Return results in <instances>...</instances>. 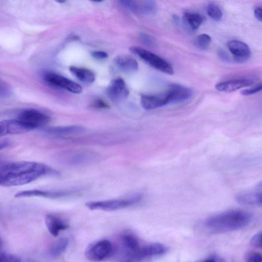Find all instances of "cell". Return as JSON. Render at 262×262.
<instances>
[{
  "label": "cell",
  "mask_w": 262,
  "mask_h": 262,
  "mask_svg": "<svg viewBox=\"0 0 262 262\" xmlns=\"http://www.w3.org/2000/svg\"><path fill=\"white\" fill-rule=\"evenodd\" d=\"M69 240L66 238H62L56 241L50 250V254L53 257L60 256L67 249Z\"/></svg>",
  "instance_id": "cb8c5ba5"
},
{
  "label": "cell",
  "mask_w": 262,
  "mask_h": 262,
  "mask_svg": "<svg viewBox=\"0 0 262 262\" xmlns=\"http://www.w3.org/2000/svg\"><path fill=\"white\" fill-rule=\"evenodd\" d=\"M167 247L161 243H155L140 247L135 252L123 259L122 262H141L152 257L165 254Z\"/></svg>",
  "instance_id": "5b68a950"
},
{
  "label": "cell",
  "mask_w": 262,
  "mask_h": 262,
  "mask_svg": "<svg viewBox=\"0 0 262 262\" xmlns=\"http://www.w3.org/2000/svg\"><path fill=\"white\" fill-rule=\"evenodd\" d=\"M245 261L262 262V254L257 252H249L246 255Z\"/></svg>",
  "instance_id": "f1b7e54d"
},
{
  "label": "cell",
  "mask_w": 262,
  "mask_h": 262,
  "mask_svg": "<svg viewBox=\"0 0 262 262\" xmlns=\"http://www.w3.org/2000/svg\"><path fill=\"white\" fill-rule=\"evenodd\" d=\"M253 82L251 79H240L219 82L215 85L216 89L220 92L230 93L251 86Z\"/></svg>",
  "instance_id": "2e32d148"
},
{
  "label": "cell",
  "mask_w": 262,
  "mask_h": 262,
  "mask_svg": "<svg viewBox=\"0 0 262 262\" xmlns=\"http://www.w3.org/2000/svg\"><path fill=\"white\" fill-rule=\"evenodd\" d=\"M142 198V195L137 194L125 199L90 202L86 203L85 206L92 211H115L134 206Z\"/></svg>",
  "instance_id": "3957f363"
},
{
  "label": "cell",
  "mask_w": 262,
  "mask_h": 262,
  "mask_svg": "<svg viewBox=\"0 0 262 262\" xmlns=\"http://www.w3.org/2000/svg\"><path fill=\"white\" fill-rule=\"evenodd\" d=\"M93 106L97 109H104L109 108V106L103 100H97L93 104Z\"/></svg>",
  "instance_id": "d6a6232c"
},
{
  "label": "cell",
  "mask_w": 262,
  "mask_h": 262,
  "mask_svg": "<svg viewBox=\"0 0 262 262\" xmlns=\"http://www.w3.org/2000/svg\"><path fill=\"white\" fill-rule=\"evenodd\" d=\"M207 12L208 15L216 21H220L222 19V12L218 6L216 5H209L207 8Z\"/></svg>",
  "instance_id": "4316f807"
},
{
  "label": "cell",
  "mask_w": 262,
  "mask_h": 262,
  "mask_svg": "<svg viewBox=\"0 0 262 262\" xmlns=\"http://www.w3.org/2000/svg\"><path fill=\"white\" fill-rule=\"evenodd\" d=\"M252 215L247 211L232 210L214 215L208 218L205 226L213 233H223L242 229L248 225Z\"/></svg>",
  "instance_id": "7a4b0ae2"
},
{
  "label": "cell",
  "mask_w": 262,
  "mask_h": 262,
  "mask_svg": "<svg viewBox=\"0 0 262 262\" xmlns=\"http://www.w3.org/2000/svg\"><path fill=\"white\" fill-rule=\"evenodd\" d=\"M28 262H35V261H33V260H30Z\"/></svg>",
  "instance_id": "74e56055"
},
{
  "label": "cell",
  "mask_w": 262,
  "mask_h": 262,
  "mask_svg": "<svg viewBox=\"0 0 262 262\" xmlns=\"http://www.w3.org/2000/svg\"><path fill=\"white\" fill-rule=\"evenodd\" d=\"M114 62L118 68L124 72L132 73L138 69L136 60L128 55L122 54L117 56Z\"/></svg>",
  "instance_id": "d6986e66"
},
{
  "label": "cell",
  "mask_w": 262,
  "mask_h": 262,
  "mask_svg": "<svg viewBox=\"0 0 262 262\" xmlns=\"http://www.w3.org/2000/svg\"><path fill=\"white\" fill-rule=\"evenodd\" d=\"M97 158L95 153L83 151L65 152L59 156L60 161L67 165H79L90 163Z\"/></svg>",
  "instance_id": "52a82bcc"
},
{
  "label": "cell",
  "mask_w": 262,
  "mask_h": 262,
  "mask_svg": "<svg viewBox=\"0 0 262 262\" xmlns=\"http://www.w3.org/2000/svg\"><path fill=\"white\" fill-rule=\"evenodd\" d=\"M130 50L157 70L168 74L173 73V68L168 63L151 51L136 46L131 47Z\"/></svg>",
  "instance_id": "277c9868"
},
{
  "label": "cell",
  "mask_w": 262,
  "mask_h": 262,
  "mask_svg": "<svg viewBox=\"0 0 262 262\" xmlns=\"http://www.w3.org/2000/svg\"><path fill=\"white\" fill-rule=\"evenodd\" d=\"M113 246L106 240L91 244L85 251V257L92 261H101L108 258L112 253Z\"/></svg>",
  "instance_id": "8992f818"
},
{
  "label": "cell",
  "mask_w": 262,
  "mask_h": 262,
  "mask_svg": "<svg viewBox=\"0 0 262 262\" xmlns=\"http://www.w3.org/2000/svg\"><path fill=\"white\" fill-rule=\"evenodd\" d=\"M236 200L238 203L243 206H262V193H241L236 196Z\"/></svg>",
  "instance_id": "ffe728a7"
},
{
  "label": "cell",
  "mask_w": 262,
  "mask_h": 262,
  "mask_svg": "<svg viewBox=\"0 0 262 262\" xmlns=\"http://www.w3.org/2000/svg\"><path fill=\"white\" fill-rule=\"evenodd\" d=\"M128 11L135 14L151 15L155 14L157 10V5L151 0L146 1H134L130 0L128 4Z\"/></svg>",
  "instance_id": "5bb4252c"
},
{
  "label": "cell",
  "mask_w": 262,
  "mask_h": 262,
  "mask_svg": "<svg viewBox=\"0 0 262 262\" xmlns=\"http://www.w3.org/2000/svg\"><path fill=\"white\" fill-rule=\"evenodd\" d=\"M168 91L170 95L171 103H180L189 99L192 95V91L185 86L173 83L170 85Z\"/></svg>",
  "instance_id": "ac0fdd59"
},
{
  "label": "cell",
  "mask_w": 262,
  "mask_h": 262,
  "mask_svg": "<svg viewBox=\"0 0 262 262\" xmlns=\"http://www.w3.org/2000/svg\"><path fill=\"white\" fill-rule=\"evenodd\" d=\"M200 262H227L225 259L219 256H213Z\"/></svg>",
  "instance_id": "d590c367"
},
{
  "label": "cell",
  "mask_w": 262,
  "mask_h": 262,
  "mask_svg": "<svg viewBox=\"0 0 262 262\" xmlns=\"http://www.w3.org/2000/svg\"><path fill=\"white\" fill-rule=\"evenodd\" d=\"M227 47L230 53L237 61H246L250 56L251 51L249 47L242 41H230L227 43Z\"/></svg>",
  "instance_id": "9a60e30c"
},
{
  "label": "cell",
  "mask_w": 262,
  "mask_h": 262,
  "mask_svg": "<svg viewBox=\"0 0 262 262\" xmlns=\"http://www.w3.org/2000/svg\"><path fill=\"white\" fill-rule=\"evenodd\" d=\"M254 14L256 19L262 22V8L257 7L254 9Z\"/></svg>",
  "instance_id": "e575fe53"
},
{
  "label": "cell",
  "mask_w": 262,
  "mask_h": 262,
  "mask_svg": "<svg viewBox=\"0 0 262 262\" xmlns=\"http://www.w3.org/2000/svg\"><path fill=\"white\" fill-rule=\"evenodd\" d=\"M92 55L93 57L98 60H104L108 57V54L107 52L101 51H97L92 52Z\"/></svg>",
  "instance_id": "836d02e7"
},
{
  "label": "cell",
  "mask_w": 262,
  "mask_h": 262,
  "mask_svg": "<svg viewBox=\"0 0 262 262\" xmlns=\"http://www.w3.org/2000/svg\"><path fill=\"white\" fill-rule=\"evenodd\" d=\"M212 41L210 36L207 34H202L198 36L195 41V46L201 50L208 48Z\"/></svg>",
  "instance_id": "484cf974"
},
{
  "label": "cell",
  "mask_w": 262,
  "mask_h": 262,
  "mask_svg": "<svg viewBox=\"0 0 262 262\" xmlns=\"http://www.w3.org/2000/svg\"><path fill=\"white\" fill-rule=\"evenodd\" d=\"M52 169L39 162L20 161L0 166V185L15 187L30 184L50 173Z\"/></svg>",
  "instance_id": "6da1fadb"
},
{
  "label": "cell",
  "mask_w": 262,
  "mask_h": 262,
  "mask_svg": "<svg viewBox=\"0 0 262 262\" xmlns=\"http://www.w3.org/2000/svg\"><path fill=\"white\" fill-rule=\"evenodd\" d=\"M107 94L112 101L117 102L127 98L129 95V91L124 79L117 78L111 81Z\"/></svg>",
  "instance_id": "4fadbf2b"
},
{
  "label": "cell",
  "mask_w": 262,
  "mask_h": 262,
  "mask_svg": "<svg viewBox=\"0 0 262 262\" xmlns=\"http://www.w3.org/2000/svg\"><path fill=\"white\" fill-rule=\"evenodd\" d=\"M184 18L194 30L199 28L203 22V18L199 14L194 13L186 12Z\"/></svg>",
  "instance_id": "d4e9b609"
},
{
  "label": "cell",
  "mask_w": 262,
  "mask_h": 262,
  "mask_svg": "<svg viewBox=\"0 0 262 262\" xmlns=\"http://www.w3.org/2000/svg\"><path fill=\"white\" fill-rule=\"evenodd\" d=\"M261 91H262V83L252 87V88L244 90L241 92V94L244 96H249Z\"/></svg>",
  "instance_id": "4dcf8cb0"
},
{
  "label": "cell",
  "mask_w": 262,
  "mask_h": 262,
  "mask_svg": "<svg viewBox=\"0 0 262 262\" xmlns=\"http://www.w3.org/2000/svg\"><path fill=\"white\" fill-rule=\"evenodd\" d=\"M85 131V128L80 126L56 127L46 130L47 134L56 136H65L77 134Z\"/></svg>",
  "instance_id": "44dd1931"
},
{
  "label": "cell",
  "mask_w": 262,
  "mask_h": 262,
  "mask_svg": "<svg viewBox=\"0 0 262 262\" xmlns=\"http://www.w3.org/2000/svg\"><path fill=\"white\" fill-rule=\"evenodd\" d=\"M34 129L19 120H5L0 123V136L27 133Z\"/></svg>",
  "instance_id": "8fae6325"
},
{
  "label": "cell",
  "mask_w": 262,
  "mask_h": 262,
  "mask_svg": "<svg viewBox=\"0 0 262 262\" xmlns=\"http://www.w3.org/2000/svg\"><path fill=\"white\" fill-rule=\"evenodd\" d=\"M69 69L77 79L83 82L91 83L96 80L95 74L90 70L74 66L71 67Z\"/></svg>",
  "instance_id": "603a6c76"
},
{
  "label": "cell",
  "mask_w": 262,
  "mask_h": 262,
  "mask_svg": "<svg viewBox=\"0 0 262 262\" xmlns=\"http://www.w3.org/2000/svg\"><path fill=\"white\" fill-rule=\"evenodd\" d=\"M0 262H22L21 259L18 256L7 253L6 252L1 251L0 252Z\"/></svg>",
  "instance_id": "83f0119b"
},
{
  "label": "cell",
  "mask_w": 262,
  "mask_h": 262,
  "mask_svg": "<svg viewBox=\"0 0 262 262\" xmlns=\"http://www.w3.org/2000/svg\"><path fill=\"white\" fill-rule=\"evenodd\" d=\"M121 242L125 252L124 258L133 253L140 247L138 238L131 234L124 235L121 238Z\"/></svg>",
  "instance_id": "7402d4cb"
},
{
  "label": "cell",
  "mask_w": 262,
  "mask_h": 262,
  "mask_svg": "<svg viewBox=\"0 0 262 262\" xmlns=\"http://www.w3.org/2000/svg\"><path fill=\"white\" fill-rule=\"evenodd\" d=\"M18 120L35 129L47 124L50 119L48 115L39 110L30 109L20 112Z\"/></svg>",
  "instance_id": "9c48e42d"
},
{
  "label": "cell",
  "mask_w": 262,
  "mask_h": 262,
  "mask_svg": "<svg viewBox=\"0 0 262 262\" xmlns=\"http://www.w3.org/2000/svg\"><path fill=\"white\" fill-rule=\"evenodd\" d=\"M140 103L145 110H153L171 103L170 95L167 92L155 95H143L141 97Z\"/></svg>",
  "instance_id": "7c38bea8"
},
{
  "label": "cell",
  "mask_w": 262,
  "mask_h": 262,
  "mask_svg": "<svg viewBox=\"0 0 262 262\" xmlns=\"http://www.w3.org/2000/svg\"><path fill=\"white\" fill-rule=\"evenodd\" d=\"M140 39L141 42L147 46H152L153 44V41L152 38L145 33H141Z\"/></svg>",
  "instance_id": "1f68e13d"
},
{
  "label": "cell",
  "mask_w": 262,
  "mask_h": 262,
  "mask_svg": "<svg viewBox=\"0 0 262 262\" xmlns=\"http://www.w3.org/2000/svg\"><path fill=\"white\" fill-rule=\"evenodd\" d=\"M250 244L254 247L262 249V231L257 233L251 238Z\"/></svg>",
  "instance_id": "f546056e"
},
{
  "label": "cell",
  "mask_w": 262,
  "mask_h": 262,
  "mask_svg": "<svg viewBox=\"0 0 262 262\" xmlns=\"http://www.w3.org/2000/svg\"><path fill=\"white\" fill-rule=\"evenodd\" d=\"M11 145V142L10 140L7 139H4L1 141L0 143V150H3L4 149L9 148Z\"/></svg>",
  "instance_id": "8d00e7d4"
},
{
  "label": "cell",
  "mask_w": 262,
  "mask_h": 262,
  "mask_svg": "<svg viewBox=\"0 0 262 262\" xmlns=\"http://www.w3.org/2000/svg\"><path fill=\"white\" fill-rule=\"evenodd\" d=\"M77 193L76 190L43 191L39 190H28L20 192L15 194L16 198L38 197L51 199L62 198L73 196Z\"/></svg>",
  "instance_id": "30bf717a"
},
{
  "label": "cell",
  "mask_w": 262,
  "mask_h": 262,
  "mask_svg": "<svg viewBox=\"0 0 262 262\" xmlns=\"http://www.w3.org/2000/svg\"><path fill=\"white\" fill-rule=\"evenodd\" d=\"M45 223L49 232L53 237L58 236L61 231L69 227L66 222L54 215H47L45 218Z\"/></svg>",
  "instance_id": "e0dca14e"
},
{
  "label": "cell",
  "mask_w": 262,
  "mask_h": 262,
  "mask_svg": "<svg viewBox=\"0 0 262 262\" xmlns=\"http://www.w3.org/2000/svg\"><path fill=\"white\" fill-rule=\"evenodd\" d=\"M44 78L50 85L73 94H79L82 91L81 86L78 83L55 73H46Z\"/></svg>",
  "instance_id": "ba28073f"
}]
</instances>
